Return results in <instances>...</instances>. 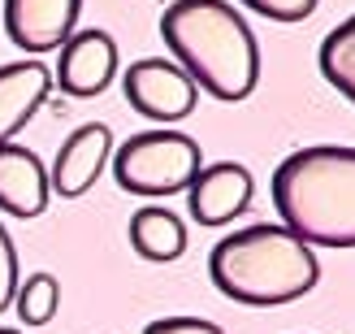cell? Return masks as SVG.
<instances>
[{"label":"cell","mask_w":355,"mask_h":334,"mask_svg":"<svg viewBox=\"0 0 355 334\" xmlns=\"http://www.w3.org/2000/svg\"><path fill=\"white\" fill-rule=\"evenodd\" d=\"M173 65L208 96L239 104L260 83V44L230 0H173L161 13Z\"/></svg>","instance_id":"6da1fadb"},{"label":"cell","mask_w":355,"mask_h":334,"mask_svg":"<svg viewBox=\"0 0 355 334\" xmlns=\"http://www.w3.org/2000/svg\"><path fill=\"white\" fill-rule=\"evenodd\" d=\"M273 208L308 248H355V148L312 144L273 169Z\"/></svg>","instance_id":"7a4b0ae2"},{"label":"cell","mask_w":355,"mask_h":334,"mask_svg":"<svg viewBox=\"0 0 355 334\" xmlns=\"http://www.w3.org/2000/svg\"><path fill=\"white\" fill-rule=\"evenodd\" d=\"M208 278L221 295L252 308H277L321 283V260L286 226H243L208 252Z\"/></svg>","instance_id":"3957f363"},{"label":"cell","mask_w":355,"mask_h":334,"mask_svg":"<svg viewBox=\"0 0 355 334\" xmlns=\"http://www.w3.org/2000/svg\"><path fill=\"white\" fill-rule=\"evenodd\" d=\"M204 169V152L182 131H139L113 148V178L130 196H178Z\"/></svg>","instance_id":"277c9868"},{"label":"cell","mask_w":355,"mask_h":334,"mask_svg":"<svg viewBox=\"0 0 355 334\" xmlns=\"http://www.w3.org/2000/svg\"><path fill=\"white\" fill-rule=\"evenodd\" d=\"M121 92H126L135 113H144L152 122H182V117L195 113V104H200V87H195L173 61H161V57H144V61L126 65Z\"/></svg>","instance_id":"5b68a950"},{"label":"cell","mask_w":355,"mask_h":334,"mask_svg":"<svg viewBox=\"0 0 355 334\" xmlns=\"http://www.w3.org/2000/svg\"><path fill=\"white\" fill-rule=\"evenodd\" d=\"M117 78V44L109 31H74L57 57V92L69 100H92Z\"/></svg>","instance_id":"8992f818"},{"label":"cell","mask_w":355,"mask_h":334,"mask_svg":"<svg viewBox=\"0 0 355 334\" xmlns=\"http://www.w3.org/2000/svg\"><path fill=\"white\" fill-rule=\"evenodd\" d=\"M113 161V131L104 122H83L61 144L57 161L48 169V187L57 191L61 200H78L83 191H92L100 169Z\"/></svg>","instance_id":"52a82bcc"},{"label":"cell","mask_w":355,"mask_h":334,"mask_svg":"<svg viewBox=\"0 0 355 334\" xmlns=\"http://www.w3.org/2000/svg\"><path fill=\"white\" fill-rule=\"evenodd\" d=\"M83 13V0H5V35L22 52L61 48Z\"/></svg>","instance_id":"ba28073f"},{"label":"cell","mask_w":355,"mask_h":334,"mask_svg":"<svg viewBox=\"0 0 355 334\" xmlns=\"http://www.w3.org/2000/svg\"><path fill=\"white\" fill-rule=\"evenodd\" d=\"M252 169L239 161H217L195 174V183L187 187V208L200 226H225L252 204Z\"/></svg>","instance_id":"9c48e42d"},{"label":"cell","mask_w":355,"mask_h":334,"mask_svg":"<svg viewBox=\"0 0 355 334\" xmlns=\"http://www.w3.org/2000/svg\"><path fill=\"white\" fill-rule=\"evenodd\" d=\"M52 200L44 161L22 144H0V213L40 217Z\"/></svg>","instance_id":"30bf717a"},{"label":"cell","mask_w":355,"mask_h":334,"mask_svg":"<svg viewBox=\"0 0 355 334\" xmlns=\"http://www.w3.org/2000/svg\"><path fill=\"white\" fill-rule=\"evenodd\" d=\"M48 92H52V69L44 61L0 65V144H13V135L35 117Z\"/></svg>","instance_id":"8fae6325"},{"label":"cell","mask_w":355,"mask_h":334,"mask_svg":"<svg viewBox=\"0 0 355 334\" xmlns=\"http://www.w3.org/2000/svg\"><path fill=\"white\" fill-rule=\"evenodd\" d=\"M130 248L152 260V265H169L187 252V222L173 213V208H135L130 217Z\"/></svg>","instance_id":"7c38bea8"},{"label":"cell","mask_w":355,"mask_h":334,"mask_svg":"<svg viewBox=\"0 0 355 334\" xmlns=\"http://www.w3.org/2000/svg\"><path fill=\"white\" fill-rule=\"evenodd\" d=\"M321 74L325 83H334L338 92L355 104V13L343 17L338 26H334L325 35V44H321Z\"/></svg>","instance_id":"4fadbf2b"},{"label":"cell","mask_w":355,"mask_h":334,"mask_svg":"<svg viewBox=\"0 0 355 334\" xmlns=\"http://www.w3.org/2000/svg\"><path fill=\"white\" fill-rule=\"evenodd\" d=\"M13 308H17V317H22V326H48L61 308V283L52 274H31L26 283L17 287Z\"/></svg>","instance_id":"5bb4252c"},{"label":"cell","mask_w":355,"mask_h":334,"mask_svg":"<svg viewBox=\"0 0 355 334\" xmlns=\"http://www.w3.org/2000/svg\"><path fill=\"white\" fill-rule=\"evenodd\" d=\"M247 9H256L260 17H269V22H304V17L316 13L321 0H243Z\"/></svg>","instance_id":"9a60e30c"},{"label":"cell","mask_w":355,"mask_h":334,"mask_svg":"<svg viewBox=\"0 0 355 334\" xmlns=\"http://www.w3.org/2000/svg\"><path fill=\"white\" fill-rule=\"evenodd\" d=\"M13 295H17V252H13L9 231L0 226V312L13 304Z\"/></svg>","instance_id":"2e32d148"},{"label":"cell","mask_w":355,"mask_h":334,"mask_svg":"<svg viewBox=\"0 0 355 334\" xmlns=\"http://www.w3.org/2000/svg\"><path fill=\"white\" fill-rule=\"evenodd\" d=\"M144 334H225V330L204 317H161V322H148Z\"/></svg>","instance_id":"e0dca14e"},{"label":"cell","mask_w":355,"mask_h":334,"mask_svg":"<svg viewBox=\"0 0 355 334\" xmlns=\"http://www.w3.org/2000/svg\"><path fill=\"white\" fill-rule=\"evenodd\" d=\"M0 334H22V330H9V326H0Z\"/></svg>","instance_id":"ac0fdd59"}]
</instances>
